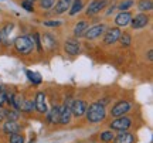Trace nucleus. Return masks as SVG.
<instances>
[{
    "instance_id": "nucleus-1",
    "label": "nucleus",
    "mask_w": 153,
    "mask_h": 143,
    "mask_svg": "<svg viewBox=\"0 0 153 143\" xmlns=\"http://www.w3.org/2000/svg\"><path fill=\"white\" fill-rule=\"evenodd\" d=\"M87 119L88 122L91 123H98V122H102L106 116V109L105 106L101 102H95V104H91L87 108Z\"/></svg>"
},
{
    "instance_id": "nucleus-2",
    "label": "nucleus",
    "mask_w": 153,
    "mask_h": 143,
    "mask_svg": "<svg viewBox=\"0 0 153 143\" xmlns=\"http://www.w3.org/2000/svg\"><path fill=\"white\" fill-rule=\"evenodd\" d=\"M14 48H16V51L19 53V54L28 55L34 50L33 37H31V36H27V34L19 36V37L14 40Z\"/></svg>"
},
{
    "instance_id": "nucleus-3",
    "label": "nucleus",
    "mask_w": 153,
    "mask_h": 143,
    "mask_svg": "<svg viewBox=\"0 0 153 143\" xmlns=\"http://www.w3.org/2000/svg\"><path fill=\"white\" fill-rule=\"evenodd\" d=\"M132 108V104L129 101H119L112 106V110H111V115L115 116V118H119V116H123L126 112H129Z\"/></svg>"
},
{
    "instance_id": "nucleus-4",
    "label": "nucleus",
    "mask_w": 153,
    "mask_h": 143,
    "mask_svg": "<svg viewBox=\"0 0 153 143\" xmlns=\"http://www.w3.org/2000/svg\"><path fill=\"white\" fill-rule=\"evenodd\" d=\"M132 125L131 118L128 116H122V118H116L115 121L111 122V129L114 130H119V132H125L126 129H129Z\"/></svg>"
},
{
    "instance_id": "nucleus-5",
    "label": "nucleus",
    "mask_w": 153,
    "mask_h": 143,
    "mask_svg": "<svg viewBox=\"0 0 153 143\" xmlns=\"http://www.w3.org/2000/svg\"><path fill=\"white\" fill-rule=\"evenodd\" d=\"M108 6V0H92L87 7V14L88 16H95L104 10Z\"/></svg>"
},
{
    "instance_id": "nucleus-6",
    "label": "nucleus",
    "mask_w": 153,
    "mask_h": 143,
    "mask_svg": "<svg viewBox=\"0 0 153 143\" xmlns=\"http://www.w3.org/2000/svg\"><path fill=\"white\" fill-rule=\"evenodd\" d=\"M149 24V16L146 13H139L131 20V26L133 30H142Z\"/></svg>"
},
{
    "instance_id": "nucleus-7",
    "label": "nucleus",
    "mask_w": 153,
    "mask_h": 143,
    "mask_svg": "<svg viewBox=\"0 0 153 143\" xmlns=\"http://www.w3.org/2000/svg\"><path fill=\"white\" fill-rule=\"evenodd\" d=\"M105 27H106L105 24H95L92 27H88V30L85 31V34H84V37L87 40L98 39V37H101V36L105 33Z\"/></svg>"
},
{
    "instance_id": "nucleus-8",
    "label": "nucleus",
    "mask_w": 153,
    "mask_h": 143,
    "mask_svg": "<svg viewBox=\"0 0 153 143\" xmlns=\"http://www.w3.org/2000/svg\"><path fill=\"white\" fill-rule=\"evenodd\" d=\"M87 108H88V104L85 101H82V99H76L71 104V113L76 118H79L82 116L85 112H87Z\"/></svg>"
},
{
    "instance_id": "nucleus-9",
    "label": "nucleus",
    "mask_w": 153,
    "mask_h": 143,
    "mask_svg": "<svg viewBox=\"0 0 153 143\" xmlns=\"http://www.w3.org/2000/svg\"><path fill=\"white\" fill-rule=\"evenodd\" d=\"M64 50L68 55H78L79 54V50H81V44L76 39H70L65 41V45H64Z\"/></svg>"
},
{
    "instance_id": "nucleus-10",
    "label": "nucleus",
    "mask_w": 153,
    "mask_h": 143,
    "mask_svg": "<svg viewBox=\"0 0 153 143\" xmlns=\"http://www.w3.org/2000/svg\"><path fill=\"white\" fill-rule=\"evenodd\" d=\"M71 104L72 102H67L62 105V108H61V112H60V119H58V123L61 125H67L68 122L71 121Z\"/></svg>"
},
{
    "instance_id": "nucleus-11",
    "label": "nucleus",
    "mask_w": 153,
    "mask_h": 143,
    "mask_svg": "<svg viewBox=\"0 0 153 143\" xmlns=\"http://www.w3.org/2000/svg\"><path fill=\"white\" fill-rule=\"evenodd\" d=\"M120 34H122V33H120V30L118 27L109 28V30L105 33V36H104V43H105V44H108V45L115 44V43L119 40Z\"/></svg>"
},
{
    "instance_id": "nucleus-12",
    "label": "nucleus",
    "mask_w": 153,
    "mask_h": 143,
    "mask_svg": "<svg viewBox=\"0 0 153 143\" xmlns=\"http://www.w3.org/2000/svg\"><path fill=\"white\" fill-rule=\"evenodd\" d=\"M34 109L40 113L47 112V102H45V94L44 92H37L36 99H34Z\"/></svg>"
},
{
    "instance_id": "nucleus-13",
    "label": "nucleus",
    "mask_w": 153,
    "mask_h": 143,
    "mask_svg": "<svg viewBox=\"0 0 153 143\" xmlns=\"http://www.w3.org/2000/svg\"><path fill=\"white\" fill-rule=\"evenodd\" d=\"M131 20H132V14L129 11H120L119 14L116 16V19H115V23L119 27H126L128 24H131Z\"/></svg>"
},
{
    "instance_id": "nucleus-14",
    "label": "nucleus",
    "mask_w": 153,
    "mask_h": 143,
    "mask_svg": "<svg viewBox=\"0 0 153 143\" xmlns=\"http://www.w3.org/2000/svg\"><path fill=\"white\" fill-rule=\"evenodd\" d=\"M71 3H72V0H58V1L55 3V6L53 7V10H54L55 14H62V13H65L67 10H70Z\"/></svg>"
},
{
    "instance_id": "nucleus-15",
    "label": "nucleus",
    "mask_w": 153,
    "mask_h": 143,
    "mask_svg": "<svg viewBox=\"0 0 153 143\" xmlns=\"http://www.w3.org/2000/svg\"><path fill=\"white\" fill-rule=\"evenodd\" d=\"M88 27H89V24H88V21H85V20L76 23L75 27H74V36H75V39L82 37V36L85 34V31L88 30Z\"/></svg>"
},
{
    "instance_id": "nucleus-16",
    "label": "nucleus",
    "mask_w": 153,
    "mask_h": 143,
    "mask_svg": "<svg viewBox=\"0 0 153 143\" xmlns=\"http://www.w3.org/2000/svg\"><path fill=\"white\" fill-rule=\"evenodd\" d=\"M3 130H4V133H7V135H14V133H19L20 126H19V123L14 121H6L4 125H3Z\"/></svg>"
},
{
    "instance_id": "nucleus-17",
    "label": "nucleus",
    "mask_w": 153,
    "mask_h": 143,
    "mask_svg": "<svg viewBox=\"0 0 153 143\" xmlns=\"http://www.w3.org/2000/svg\"><path fill=\"white\" fill-rule=\"evenodd\" d=\"M133 140H135L133 135H131V133H128L125 130V132H119L118 136H115L114 143H133Z\"/></svg>"
},
{
    "instance_id": "nucleus-18",
    "label": "nucleus",
    "mask_w": 153,
    "mask_h": 143,
    "mask_svg": "<svg viewBox=\"0 0 153 143\" xmlns=\"http://www.w3.org/2000/svg\"><path fill=\"white\" fill-rule=\"evenodd\" d=\"M60 112H61L60 106H53L51 110L47 113V122H50V123H58V119H60Z\"/></svg>"
},
{
    "instance_id": "nucleus-19",
    "label": "nucleus",
    "mask_w": 153,
    "mask_h": 143,
    "mask_svg": "<svg viewBox=\"0 0 153 143\" xmlns=\"http://www.w3.org/2000/svg\"><path fill=\"white\" fill-rule=\"evenodd\" d=\"M26 74H27L28 81L33 84V85H40V84L43 82V78H41V75H40L38 72L31 71V70H27V71H26Z\"/></svg>"
},
{
    "instance_id": "nucleus-20",
    "label": "nucleus",
    "mask_w": 153,
    "mask_h": 143,
    "mask_svg": "<svg viewBox=\"0 0 153 143\" xmlns=\"http://www.w3.org/2000/svg\"><path fill=\"white\" fill-rule=\"evenodd\" d=\"M82 7H84L82 0H74L71 3V7H70V14H71V16H75L76 13H79V11L82 10Z\"/></svg>"
},
{
    "instance_id": "nucleus-21",
    "label": "nucleus",
    "mask_w": 153,
    "mask_h": 143,
    "mask_svg": "<svg viewBox=\"0 0 153 143\" xmlns=\"http://www.w3.org/2000/svg\"><path fill=\"white\" fill-rule=\"evenodd\" d=\"M23 99H24V98H23V95H20V94H14L13 96H11L10 105H11V106H14V109L20 110V105H22Z\"/></svg>"
},
{
    "instance_id": "nucleus-22",
    "label": "nucleus",
    "mask_w": 153,
    "mask_h": 143,
    "mask_svg": "<svg viewBox=\"0 0 153 143\" xmlns=\"http://www.w3.org/2000/svg\"><path fill=\"white\" fill-rule=\"evenodd\" d=\"M137 7H139V10L140 11H150L153 9V4H152V0H140L139 3H137Z\"/></svg>"
},
{
    "instance_id": "nucleus-23",
    "label": "nucleus",
    "mask_w": 153,
    "mask_h": 143,
    "mask_svg": "<svg viewBox=\"0 0 153 143\" xmlns=\"http://www.w3.org/2000/svg\"><path fill=\"white\" fill-rule=\"evenodd\" d=\"M34 109V102L28 101V99H23L22 105H20V110L22 112H31Z\"/></svg>"
},
{
    "instance_id": "nucleus-24",
    "label": "nucleus",
    "mask_w": 153,
    "mask_h": 143,
    "mask_svg": "<svg viewBox=\"0 0 153 143\" xmlns=\"http://www.w3.org/2000/svg\"><path fill=\"white\" fill-rule=\"evenodd\" d=\"M19 116H20V113H19V110L17 109L6 110V119H7V121H14L16 122L17 119H19Z\"/></svg>"
},
{
    "instance_id": "nucleus-25",
    "label": "nucleus",
    "mask_w": 153,
    "mask_h": 143,
    "mask_svg": "<svg viewBox=\"0 0 153 143\" xmlns=\"http://www.w3.org/2000/svg\"><path fill=\"white\" fill-rule=\"evenodd\" d=\"M114 139H115V135L112 133V130H105V132L101 133V140H102V142H105V143L112 142Z\"/></svg>"
},
{
    "instance_id": "nucleus-26",
    "label": "nucleus",
    "mask_w": 153,
    "mask_h": 143,
    "mask_svg": "<svg viewBox=\"0 0 153 143\" xmlns=\"http://www.w3.org/2000/svg\"><path fill=\"white\" fill-rule=\"evenodd\" d=\"M55 6V0H40V7L43 10H51Z\"/></svg>"
},
{
    "instance_id": "nucleus-27",
    "label": "nucleus",
    "mask_w": 153,
    "mask_h": 143,
    "mask_svg": "<svg viewBox=\"0 0 153 143\" xmlns=\"http://www.w3.org/2000/svg\"><path fill=\"white\" fill-rule=\"evenodd\" d=\"M118 41H120V44L123 45V47H128V45H131L132 43V37H131V34H128V33H123V34H120V37Z\"/></svg>"
},
{
    "instance_id": "nucleus-28",
    "label": "nucleus",
    "mask_w": 153,
    "mask_h": 143,
    "mask_svg": "<svg viewBox=\"0 0 153 143\" xmlns=\"http://www.w3.org/2000/svg\"><path fill=\"white\" fill-rule=\"evenodd\" d=\"M133 4H135V1H133V0H123V1H120L119 3L118 7H119L120 11H126L128 9H131Z\"/></svg>"
},
{
    "instance_id": "nucleus-29",
    "label": "nucleus",
    "mask_w": 153,
    "mask_h": 143,
    "mask_svg": "<svg viewBox=\"0 0 153 143\" xmlns=\"http://www.w3.org/2000/svg\"><path fill=\"white\" fill-rule=\"evenodd\" d=\"M10 143H24V136L20 133L10 135Z\"/></svg>"
},
{
    "instance_id": "nucleus-30",
    "label": "nucleus",
    "mask_w": 153,
    "mask_h": 143,
    "mask_svg": "<svg viewBox=\"0 0 153 143\" xmlns=\"http://www.w3.org/2000/svg\"><path fill=\"white\" fill-rule=\"evenodd\" d=\"M41 36L38 33H34L33 34V40H34V43H36V45H37V51L38 53H41L43 51V45H41V39H40Z\"/></svg>"
},
{
    "instance_id": "nucleus-31",
    "label": "nucleus",
    "mask_w": 153,
    "mask_h": 143,
    "mask_svg": "<svg viewBox=\"0 0 153 143\" xmlns=\"http://www.w3.org/2000/svg\"><path fill=\"white\" fill-rule=\"evenodd\" d=\"M44 26L45 27H58V26H61V21H58V20H50V21H44Z\"/></svg>"
},
{
    "instance_id": "nucleus-32",
    "label": "nucleus",
    "mask_w": 153,
    "mask_h": 143,
    "mask_svg": "<svg viewBox=\"0 0 153 143\" xmlns=\"http://www.w3.org/2000/svg\"><path fill=\"white\" fill-rule=\"evenodd\" d=\"M22 7H23V9H26V10H27V11H34L33 3H30V1H26V0H23Z\"/></svg>"
},
{
    "instance_id": "nucleus-33",
    "label": "nucleus",
    "mask_w": 153,
    "mask_h": 143,
    "mask_svg": "<svg viewBox=\"0 0 153 143\" xmlns=\"http://www.w3.org/2000/svg\"><path fill=\"white\" fill-rule=\"evenodd\" d=\"M6 102H7V96H6V92H1V91H0V106H3Z\"/></svg>"
},
{
    "instance_id": "nucleus-34",
    "label": "nucleus",
    "mask_w": 153,
    "mask_h": 143,
    "mask_svg": "<svg viewBox=\"0 0 153 143\" xmlns=\"http://www.w3.org/2000/svg\"><path fill=\"white\" fill-rule=\"evenodd\" d=\"M6 110L7 109H4L3 106H0V121H1V119H6Z\"/></svg>"
},
{
    "instance_id": "nucleus-35",
    "label": "nucleus",
    "mask_w": 153,
    "mask_h": 143,
    "mask_svg": "<svg viewBox=\"0 0 153 143\" xmlns=\"http://www.w3.org/2000/svg\"><path fill=\"white\" fill-rule=\"evenodd\" d=\"M148 58H149V61H153V51H152V50H149V53H148Z\"/></svg>"
},
{
    "instance_id": "nucleus-36",
    "label": "nucleus",
    "mask_w": 153,
    "mask_h": 143,
    "mask_svg": "<svg viewBox=\"0 0 153 143\" xmlns=\"http://www.w3.org/2000/svg\"><path fill=\"white\" fill-rule=\"evenodd\" d=\"M26 1H30V3H34L36 0H26Z\"/></svg>"
},
{
    "instance_id": "nucleus-37",
    "label": "nucleus",
    "mask_w": 153,
    "mask_h": 143,
    "mask_svg": "<svg viewBox=\"0 0 153 143\" xmlns=\"http://www.w3.org/2000/svg\"><path fill=\"white\" fill-rule=\"evenodd\" d=\"M0 44H1V34H0Z\"/></svg>"
}]
</instances>
